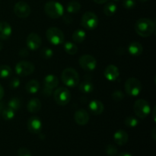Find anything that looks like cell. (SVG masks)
Wrapping results in <instances>:
<instances>
[{"mask_svg":"<svg viewBox=\"0 0 156 156\" xmlns=\"http://www.w3.org/2000/svg\"><path fill=\"white\" fill-rule=\"evenodd\" d=\"M155 30V22L148 18H141L136 22L135 30L140 37H148L153 34Z\"/></svg>","mask_w":156,"mask_h":156,"instance_id":"cell-1","label":"cell"},{"mask_svg":"<svg viewBox=\"0 0 156 156\" xmlns=\"http://www.w3.org/2000/svg\"><path fill=\"white\" fill-rule=\"evenodd\" d=\"M61 79L63 84L68 87H76L79 83V73L73 68H66L62 72Z\"/></svg>","mask_w":156,"mask_h":156,"instance_id":"cell-2","label":"cell"},{"mask_svg":"<svg viewBox=\"0 0 156 156\" xmlns=\"http://www.w3.org/2000/svg\"><path fill=\"white\" fill-rule=\"evenodd\" d=\"M44 12L50 18L56 19L64 15L63 6L56 1L47 2L44 5Z\"/></svg>","mask_w":156,"mask_h":156,"instance_id":"cell-3","label":"cell"},{"mask_svg":"<svg viewBox=\"0 0 156 156\" xmlns=\"http://www.w3.org/2000/svg\"><path fill=\"white\" fill-rule=\"evenodd\" d=\"M124 88L128 95L136 97L142 91V84L136 78L131 77L129 78L125 82Z\"/></svg>","mask_w":156,"mask_h":156,"instance_id":"cell-4","label":"cell"},{"mask_svg":"<svg viewBox=\"0 0 156 156\" xmlns=\"http://www.w3.org/2000/svg\"><path fill=\"white\" fill-rule=\"evenodd\" d=\"M53 98L57 105L65 106L68 105L71 100V93L68 88L65 87H59L53 92Z\"/></svg>","mask_w":156,"mask_h":156,"instance_id":"cell-5","label":"cell"},{"mask_svg":"<svg viewBox=\"0 0 156 156\" xmlns=\"http://www.w3.org/2000/svg\"><path fill=\"white\" fill-rule=\"evenodd\" d=\"M46 36L49 42L53 45H59L64 42V34L59 28L51 27L46 32Z\"/></svg>","mask_w":156,"mask_h":156,"instance_id":"cell-6","label":"cell"},{"mask_svg":"<svg viewBox=\"0 0 156 156\" xmlns=\"http://www.w3.org/2000/svg\"><path fill=\"white\" fill-rule=\"evenodd\" d=\"M133 110L136 115L141 119L147 117L151 113L150 105L149 102L144 99H139L136 101L133 105Z\"/></svg>","mask_w":156,"mask_h":156,"instance_id":"cell-7","label":"cell"},{"mask_svg":"<svg viewBox=\"0 0 156 156\" xmlns=\"http://www.w3.org/2000/svg\"><path fill=\"white\" fill-rule=\"evenodd\" d=\"M99 20L97 15L92 12H86L82 15L81 25L87 30H94L98 25Z\"/></svg>","mask_w":156,"mask_h":156,"instance_id":"cell-8","label":"cell"},{"mask_svg":"<svg viewBox=\"0 0 156 156\" xmlns=\"http://www.w3.org/2000/svg\"><path fill=\"white\" fill-rule=\"evenodd\" d=\"M35 69L34 65L28 61L22 60L18 62L15 66V73L19 76H27L31 75Z\"/></svg>","mask_w":156,"mask_h":156,"instance_id":"cell-9","label":"cell"},{"mask_svg":"<svg viewBox=\"0 0 156 156\" xmlns=\"http://www.w3.org/2000/svg\"><path fill=\"white\" fill-rule=\"evenodd\" d=\"M79 63L81 68L88 72H91L95 69L97 66V61L94 56L88 54L82 55L79 59Z\"/></svg>","mask_w":156,"mask_h":156,"instance_id":"cell-10","label":"cell"},{"mask_svg":"<svg viewBox=\"0 0 156 156\" xmlns=\"http://www.w3.org/2000/svg\"><path fill=\"white\" fill-rule=\"evenodd\" d=\"M14 12L20 18H26L30 15V7L25 2L20 1L14 5Z\"/></svg>","mask_w":156,"mask_h":156,"instance_id":"cell-11","label":"cell"},{"mask_svg":"<svg viewBox=\"0 0 156 156\" xmlns=\"http://www.w3.org/2000/svg\"><path fill=\"white\" fill-rule=\"evenodd\" d=\"M42 41L41 37L36 33H30L26 40L27 48L31 50H37L41 47Z\"/></svg>","mask_w":156,"mask_h":156,"instance_id":"cell-12","label":"cell"},{"mask_svg":"<svg viewBox=\"0 0 156 156\" xmlns=\"http://www.w3.org/2000/svg\"><path fill=\"white\" fill-rule=\"evenodd\" d=\"M27 129L34 134H39L42 129V123L37 117H31L27 121Z\"/></svg>","mask_w":156,"mask_h":156,"instance_id":"cell-13","label":"cell"},{"mask_svg":"<svg viewBox=\"0 0 156 156\" xmlns=\"http://www.w3.org/2000/svg\"><path fill=\"white\" fill-rule=\"evenodd\" d=\"M104 75L105 77L110 82H114L118 79L120 76V72L118 68L115 65H108L104 70Z\"/></svg>","mask_w":156,"mask_h":156,"instance_id":"cell-14","label":"cell"},{"mask_svg":"<svg viewBox=\"0 0 156 156\" xmlns=\"http://www.w3.org/2000/svg\"><path fill=\"white\" fill-rule=\"evenodd\" d=\"M74 120L77 124L84 126L89 121V114L85 109H79L75 112Z\"/></svg>","mask_w":156,"mask_h":156,"instance_id":"cell-15","label":"cell"},{"mask_svg":"<svg viewBox=\"0 0 156 156\" xmlns=\"http://www.w3.org/2000/svg\"><path fill=\"white\" fill-rule=\"evenodd\" d=\"M88 108H89L90 112L94 115H100L103 113L105 110V106L103 103L100 101L93 100L88 105Z\"/></svg>","mask_w":156,"mask_h":156,"instance_id":"cell-16","label":"cell"},{"mask_svg":"<svg viewBox=\"0 0 156 156\" xmlns=\"http://www.w3.org/2000/svg\"><path fill=\"white\" fill-rule=\"evenodd\" d=\"M12 26L7 21H0V40H7L12 35Z\"/></svg>","mask_w":156,"mask_h":156,"instance_id":"cell-17","label":"cell"},{"mask_svg":"<svg viewBox=\"0 0 156 156\" xmlns=\"http://www.w3.org/2000/svg\"><path fill=\"white\" fill-rule=\"evenodd\" d=\"M129 139L127 133L123 129H119L114 134V140L119 146H123L126 144Z\"/></svg>","mask_w":156,"mask_h":156,"instance_id":"cell-18","label":"cell"},{"mask_svg":"<svg viewBox=\"0 0 156 156\" xmlns=\"http://www.w3.org/2000/svg\"><path fill=\"white\" fill-rule=\"evenodd\" d=\"M44 86L47 87V88H50V89H54L59 85V79L54 75H47L44 80Z\"/></svg>","mask_w":156,"mask_h":156,"instance_id":"cell-19","label":"cell"},{"mask_svg":"<svg viewBox=\"0 0 156 156\" xmlns=\"http://www.w3.org/2000/svg\"><path fill=\"white\" fill-rule=\"evenodd\" d=\"M143 47L140 43L137 42V41H133V42L130 43V44L128 47V52L129 54L133 55V56H138L143 53Z\"/></svg>","mask_w":156,"mask_h":156,"instance_id":"cell-20","label":"cell"},{"mask_svg":"<svg viewBox=\"0 0 156 156\" xmlns=\"http://www.w3.org/2000/svg\"><path fill=\"white\" fill-rule=\"evenodd\" d=\"M41 102L38 98H32L28 101L27 105V111L30 113H37L41 109Z\"/></svg>","mask_w":156,"mask_h":156,"instance_id":"cell-21","label":"cell"},{"mask_svg":"<svg viewBox=\"0 0 156 156\" xmlns=\"http://www.w3.org/2000/svg\"><path fill=\"white\" fill-rule=\"evenodd\" d=\"M26 91L30 94H35L40 89V83L38 81L35 80V79H32V80L29 81L27 84H26Z\"/></svg>","mask_w":156,"mask_h":156,"instance_id":"cell-22","label":"cell"},{"mask_svg":"<svg viewBox=\"0 0 156 156\" xmlns=\"http://www.w3.org/2000/svg\"><path fill=\"white\" fill-rule=\"evenodd\" d=\"M72 37H73L74 42L80 44L85 41V37H86V34H85V30H82V29H77L73 32Z\"/></svg>","mask_w":156,"mask_h":156,"instance_id":"cell-23","label":"cell"},{"mask_svg":"<svg viewBox=\"0 0 156 156\" xmlns=\"http://www.w3.org/2000/svg\"><path fill=\"white\" fill-rule=\"evenodd\" d=\"M79 88L80 91L83 93H91L94 90V85L90 80H85L79 84Z\"/></svg>","mask_w":156,"mask_h":156,"instance_id":"cell-24","label":"cell"},{"mask_svg":"<svg viewBox=\"0 0 156 156\" xmlns=\"http://www.w3.org/2000/svg\"><path fill=\"white\" fill-rule=\"evenodd\" d=\"M117 10V6L114 2H108L104 7V13L106 16L111 17L116 13Z\"/></svg>","mask_w":156,"mask_h":156,"instance_id":"cell-25","label":"cell"},{"mask_svg":"<svg viewBox=\"0 0 156 156\" xmlns=\"http://www.w3.org/2000/svg\"><path fill=\"white\" fill-rule=\"evenodd\" d=\"M81 9V5L77 1H72L67 4L66 10L69 13L76 14L79 12Z\"/></svg>","mask_w":156,"mask_h":156,"instance_id":"cell-26","label":"cell"},{"mask_svg":"<svg viewBox=\"0 0 156 156\" xmlns=\"http://www.w3.org/2000/svg\"><path fill=\"white\" fill-rule=\"evenodd\" d=\"M12 74V69L9 66H0V79H7L10 77Z\"/></svg>","mask_w":156,"mask_h":156,"instance_id":"cell-27","label":"cell"},{"mask_svg":"<svg viewBox=\"0 0 156 156\" xmlns=\"http://www.w3.org/2000/svg\"><path fill=\"white\" fill-rule=\"evenodd\" d=\"M64 50L69 55H75L78 52V47L72 42H66L64 44Z\"/></svg>","mask_w":156,"mask_h":156,"instance_id":"cell-28","label":"cell"},{"mask_svg":"<svg viewBox=\"0 0 156 156\" xmlns=\"http://www.w3.org/2000/svg\"><path fill=\"white\" fill-rule=\"evenodd\" d=\"M15 111L12 110L10 108H5L3 109L2 112V117L5 120H11L14 118L15 117Z\"/></svg>","mask_w":156,"mask_h":156,"instance_id":"cell-29","label":"cell"},{"mask_svg":"<svg viewBox=\"0 0 156 156\" xmlns=\"http://www.w3.org/2000/svg\"><path fill=\"white\" fill-rule=\"evenodd\" d=\"M8 107L12 108L15 111H18L20 109V108H21V101L18 98H12L8 102Z\"/></svg>","mask_w":156,"mask_h":156,"instance_id":"cell-30","label":"cell"},{"mask_svg":"<svg viewBox=\"0 0 156 156\" xmlns=\"http://www.w3.org/2000/svg\"><path fill=\"white\" fill-rule=\"evenodd\" d=\"M124 123L127 127H136L139 124V120L136 117L133 116H129L126 117L124 120Z\"/></svg>","mask_w":156,"mask_h":156,"instance_id":"cell-31","label":"cell"},{"mask_svg":"<svg viewBox=\"0 0 156 156\" xmlns=\"http://www.w3.org/2000/svg\"><path fill=\"white\" fill-rule=\"evenodd\" d=\"M53 56V50L49 47H44L41 50V56L44 59H50Z\"/></svg>","mask_w":156,"mask_h":156,"instance_id":"cell-32","label":"cell"},{"mask_svg":"<svg viewBox=\"0 0 156 156\" xmlns=\"http://www.w3.org/2000/svg\"><path fill=\"white\" fill-rule=\"evenodd\" d=\"M105 152L109 156H116L117 154V149L114 145L109 144L105 148Z\"/></svg>","mask_w":156,"mask_h":156,"instance_id":"cell-33","label":"cell"},{"mask_svg":"<svg viewBox=\"0 0 156 156\" xmlns=\"http://www.w3.org/2000/svg\"><path fill=\"white\" fill-rule=\"evenodd\" d=\"M112 96V98L114 99L115 101H120L123 100L124 98V94H123V91H120V90H116L111 94Z\"/></svg>","mask_w":156,"mask_h":156,"instance_id":"cell-34","label":"cell"},{"mask_svg":"<svg viewBox=\"0 0 156 156\" xmlns=\"http://www.w3.org/2000/svg\"><path fill=\"white\" fill-rule=\"evenodd\" d=\"M136 5V0H123V6L126 9H132Z\"/></svg>","mask_w":156,"mask_h":156,"instance_id":"cell-35","label":"cell"},{"mask_svg":"<svg viewBox=\"0 0 156 156\" xmlns=\"http://www.w3.org/2000/svg\"><path fill=\"white\" fill-rule=\"evenodd\" d=\"M20 85V79L17 77H13L10 80L9 82V86L12 88H18Z\"/></svg>","mask_w":156,"mask_h":156,"instance_id":"cell-36","label":"cell"},{"mask_svg":"<svg viewBox=\"0 0 156 156\" xmlns=\"http://www.w3.org/2000/svg\"><path fill=\"white\" fill-rule=\"evenodd\" d=\"M18 156H32L31 152L30 150L26 148H20L18 150Z\"/></svg>","mask_w":156,"mask_h":156,"instance_id":"cell-37","label":"cell"},{"mask_svg":"<svg viewBox=\"0 0 156 156\" xmlns=\"http://www.w3.org/2000/svg\"><path fill=\"white\" fill-rule=\"evenodd\" d=\"M42 93L46 97H49V96H50L52 94V89H50V88H47L46 86H44L42 90Z\"/></svg>","mask_w":156,"mask_h":156,"instance_id":"cell-38","label":"cell"},{"mask_svg":"<svg viewBox=\"0 0 156 156\" xmlns=\"http://www.w3.org/2000/svg\"><path fill=\"white\" fill-rule=\"evenodd\" d=\"M19 56L22 58H26L29 56V51L27 49H21L19 51Z\"/></svg>","mask_w":156,"mask_h":156,"instance_id":"cell-39","label":"cell"},{"mask_svg":"<svg viewBox=\"0 0 156 156\" xmlns=\"http://www.w3.org/2000/svg\"><path fill=\"white\" fill-rule=\"evenodd\" d=\"M63 16V20L67 24H70V23L73 22V18L68 15H62Z\"/></svg>","mask_w":156,"mask_h":156,"instance_id":"cell-40","label":"cell"},{"mask_svg":"<svg viewBox=\"0 0 156 156\" xmlns=\"http://www.w3.org/2000/svg\"><path fill=\"white\" fill-rule=\"evenodd\" d=\"M5 91H4V88L2 86V85L0 84V101H1L2 99L3 98V96H4Z\"/></svg>","mask_w":156,"mask_h":156,"instance_id":"cell-41","label":"cell"},{"mask_svg":"<svg viewBox=\"0 0 156 156\" xmlns=\"http://www.w3.org/2000/svg\"><path fill=\"white\" fill-rule=\"evenodd\" d=\"M93 1H94L95 3H97V4L101 5V4H104V3H106L108 0H93Z\"/></svg>","mask_w":156,"mask_h":156,"instance_id":"cell-42","label":"cell"},{"mask_svg":"<svg viewBox=\"0 0 156 156\" xmlns=\"http://www.w3.org/2000/svg\"><path fill=\"white\" fill-rule=\"evenodd\" d=\"M155 131H156V129L155 128H153V129H152V139H153L154 140H155Z\"/></svg>","mask_w":156,"mask_h":156,"instance_id":"cell-43","label":"cell"},{"mask_svg":"<svg viewBox=\"0 0 156 156\" xmlns=\"http://www.w3.org/2000/svg\"><path fill=\"white\" fill-rule=\"evenodd\" d=\"M118 156H132L128 152H121Z\"/></svg>","mask_w":156,"mask_h":156,"instance_id":"cell-44","label":"cell"},{"mask_svg":"<svg viewBox=\"0 0 156 156\" xmlns=\"http://www.w3.org/2000/svg\"><path fill=\"white\" fill-rule=\"evenodd\" d=\"M3 109H4V105H3V103L0 102V114H1L2 112Z\"/></svg>","mask_w":156,"mask_h":156,"instance_id":"cell-45","label":"cell"},{"mask_svg":"<svg viewBox=\"0 0 156 156\" xmlns=\"http://www.w3.org/2000/svg\"><path fill=\"white\" fill-rule=\"evenodd\" d=\"M152 116H153V120L155 122V107H154L153 112H152Z\"/></svg>","mask_w":156,"mask_h":156,"instance_id":"cell-46","label":"cell"},{"mask_svg":"<svg viewBox=\"0 0 156 156\" xmlns=\"http://www.w3.org/2000/svg\"><path fill=\"white\" fill-rule=\"evenodd\" d=\"M2 48H3V44H2V43L1 41H0V51H1V50H2Z\"/></svg>","mask_w":156,"mask_h":156,"instance_id":"cell-47","label":"cell"},{"mask_svg":"<svg viewBox=\"0 0 156 156\" xmlns=\"http://www.w3.org/2000/svg\"><path fill=\"white\" fill-rule=\"evenodd\" d=\"M140 2H147L148 0H140Z\"/></svg>","mask_w":156,"mask_h":156,"instance_id":"cell-48","label":"cell"},{"mask_svg":"<svg viewBox=\"0 0 156 156\" xmlns=\"http://www.w3.org/2000/svg\"><path fill=\"white\" fill-rule=\"evenodd\" d=\"M113 1H114V2H117V1H119V0H113Z\"/></svg>","mask_w":156,"mask_h":156,"instance_id":"cell-49","label":"cell"}]
</instances>
